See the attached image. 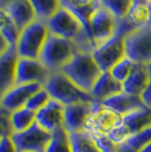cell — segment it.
I'll use <instances>...</instances> for the list:
<instances>
[{
    "label": "cell",
    "mask_w": 151,
    "mask_h": 152,
    "mask_svg": "<svg viewBox=\"0 0 151 152\" xmlns=\"http://www.w3.org/2000/svg\"><path fill=\"white\" fill-rule=\"evenodd\" d=\"M47 26L50 34L75 42L83 52H92L95 50V45L81 20L66 8H60L47 22Z\"/></svg>",
    "instance_id": "6da1fadb"
},
{
    "label": "cell",
    "mask_w": 151,
    "mask_h": 152,
    "mask_svg": "<svg viewBox=\"0 0 151 152\" xmlns=\"http://www.w3.org/2000/svg\"><path fill=\"white\" fill-rule=\"evenodd\" d=\"M60 72L67 76L77 88L86 93L91 92L102 73L95 58L92 57V52H78L67 65L64 66Z\"/></svg>",
    "instance_id": "7a4b0ae2"
},
{
    "label": "cell",
    "mask_w": 151,
    "mask_h": 152,
    "mask_svg": "<svg viewBox=\"0 0 151 152\" xmlns=\"http://www.w3.org/2000/svg\"><path fill=\"white\" fill-rule=\"evenodd\" d=\"M78 52L83 51L75 42L49 34L41 52L40 60L51 73H55L60 72Z\"/></svg>",
    "instance_id": "3957f363"
},
{
    "label": "cell",
    "mask_w": 151,
    "mask_h": 152,
    "mask_svg": "<svg viewBox=\"0 0 151 152\" xmlns=\"http://www.w3.org/2000/svg\"><path fill=\"white\" fill-rule=\"evenodd\" d=\"M47 23L35 19L19 32L18 40L15 45L19 58L40 59L41 52L49 37Z\"/></svg>",
    "instance_id": "277c9868"
},
{
    "label": "cell",
    "mask_w": 151,
    "mask_h": 152,
    "mask_svg": "<svg viewBox=\"0 0 151 152\" xmlns=\"http://www.w3.org/2000/svg\"><path fill=\"white\" fill-rule=\"evenodd\" d=\"M43 88L47 90L51 99L60 102L63 106H69L78 102L95 101L90 93L77 88L62 72L51 73Z\"/></svg>",
    "instance_id": "5b68a950"
},
{
    "label": "cell",
    "mask_w": 151,
    "mask_h": 152,
    "mask_svg": "<svg viewBox=\"0 0 151 152\" xmlns=\"http://www.w3.org/2000/svg\"><path fill=\"white\" fill-rule=\"evenodd\" d=\"M123 116L106 107L101 102L93 101L84 129L90 135H108L122 123Z\"/></svg>",
    "instance_id": "8992f818"
},
{
    "label": "cell",
    "mask_w": 151,
    "mask_h": 152,
    "mask_svg": "<svg viewBox=\"0 0 151 152\" xmlns=\"http://www.w3.org/2000/svg\"><path fill=\"white\" fill-rule=\"evenodd\" d=\"M118 31V18L102 6L89 19V37L95 49L114 38Z\"/></svg>",
    "instance_id": "52a82bcc"
},
{
    "label": "cell",
    "mask_w": 151,
    "mask_h": 152,
    "mask_svg": "<svg viewBox=\"0 0 151 152\" xmlns=\"http://www.w3.org/2000/svg\"><path fill=\"white\" fill-rule=\"evenodd\" d=\"M92 57L95 58L101 72H110L116 64L127 57L125 37L117 32L114 38L92 51Z\"/></svg>",
    "instance_id": "ba28073f"
},
{
    "label": "cell",
    "mask_w": 151,
    "mask_h": 152,
    "mask_svg": "<svg viewBox=\"0 0 151 152\" xmlns=\"http://www.w3.org/2000/svg\"><path fill=\"white\" fill-rule=\"evenodd\" d=\"M126 56L134 63L151 64V23L125 37Z\"/></svg>",
    "instance_id": "9c48e42d"
},
{
    "label": "cell",
    "mask_w": 151,
    "mask_h": 152,
    "mask_svg": "<svg viewBox=\"0 0 151 152\" xmlns=\"http://www.w3.org/2000/svg\"><path fill=\"white\" fill-rule=\"evenodd\" d=\"M10 136L17 152H45L50 142L51 133L34 123L26 131L13 133Z\"/></svg>",
    "instance_id": "30bf717a"
},
{
    "label": "cell",
    "mask_w": 151,
    "mask_h": 152,
    "mask_svg": "<svg viewBox=\"0 0 151 152\" xmlns=\"http://www.w3.org/2000/svg\"><path fill=\"white\" fill-rule=\"evenodd\" d=\"M51 72L40 59L19 58L16 65V84H40L43 86Z\"/></svg>",
    "instance_id": "8fae6325"
},
{
    "label": "cell",
    "mask_w": 151,
    "mask_h": 152,
    "mask_svg": "<svg viewBox=\"0 0 151 152\" xmlns=\"http://www.w3.org/2000/svg\"><path fill=\"white\" fill-rule=\"evenodd\" d=\"M151 23V7L148 1H134L125 17L118 19V33L127 37Z\"/></svg>",
    "instance_id": "7c38bea8"
},
{
    "label": "cell",
    "mask_w": 151,
    "mask_h": 152,
    "mask_svg": "<svg viewBox=\"0 0 151 152\" xmlns=\"http://www.w3.org/2000/svg\"><path fill=\"white\" fill-rule=\"evenodd\" d=\"M43 86L40 84H16L0 101V107L9 114L24 108L32 95Z\"/></svg>",
    "instance_id": "4fadbf2b"
},
{
    "label": "cell",
    "mask_w": 151,
    "mask_h": 152,
    "mask_svg": "<svg viewBox=\"0 0 151 152\" xmlns=\"http://www.w3.org/2000/svg\"><path fill=\"white\" fill-rule=\"evenodd\" d=\"M64 109L65 106L60 102L50 99V101L35 114V123L43 129L52 133L64 127Z\"/></svg>",
    "instance_id": "5bb4252c"
},
{
    "label": "cell",
    "mask_w": 151,
    "mask_h": 152,
    "mask_svg": "<svg viewBox=\"0 0 151 152\" xmlns=\"http://www.w3.org/2000/svg\"><path fill=\"white\" fill-rule=\"evenodd\" d=\"M18 55L12 47L0 57V101L7 92L16 85V65Z\"/></svg>",
    "instance_id": "9a60e30c"
},
{
    "label": "cell",
    "mask_w": 151,
    "mask_h": 152,
    "mask_svg": "<svg viewBox=\"0 0 151 152\" xmlns=\"http://www.w3.org/2000/svg\"><path fill=\"white\" fill-rule=\"evenodd\" d=\"M92 102H78L64 109V128L68 133L80 132L84 129V125L92 108Z\"/></svg>",
    "instance_id": "2e32d148"
},
{
    "label": "cell",
    "mask_w": 151,
    "mask_h": 152,
    "mask_svg": "<svg viewBox=\"0 0 151 152\" xmlns=\"http://www.w3.org/2000/svg\"><path fill=\"white\" fill-rule=\"evenodd\" d=\"M123 92V84L115 80L109 72H102L91 90L90 94L97 102H103L114 95Z\"/></svg>",
    "instance_id": "e0dca14e"
},
{
    "label": "cell",
    "mask_w": 151,
    "mask_h": 152,
    "mask_svg": "<svg viewBox=\"0 0 151 152\" xmlns=\"http://www.w3.org/2000/svg\"><path fill=\"white\" fill-rule=\"evenodd\" d=\"M64 8L73 13L81 20L89 35V19L92 14L102 7L101 0H60Z\"/></svg>",
    "instance_id": "ac0fdd59"
},
{
    "label": "cell",
    "mask_w": 151,
    "mask_h": 152,
    "mask_svg": "<svg viewBox=\"0 0 151 152\" xmlns=\"http://www.w3.org/2000/svg\"><path fill=\"white\" fill-rule=\"evenodd\" d=\"M5 10L13 18L19 31L37 19V15L30 0H13L5 8Z\"/></svg>",
    "instance_id": "d6986e66"
},
{
    "label": "cell",
    "mask_w": 151,
    "mask_h": 152,
    "mask_svg": "<svg viewBox=\"0 0 151 152\" xmlns=\"http://www.w3.org/2000/svg\"><path fill=\"white\" fill-rule=\"evenodd\" d=\"M101 103L105 104L106 107L115 110L116 113H118L122 116H125V115L130 114L132 111H135L138 109L147 107L142 101L141 96L128 94L124 91L122 93H118V94L105 100Z\"/></svg>",
    "instance_id": "ffe728a7"
},
{
    "label": "cell",
    "mask_w": 151,
    "mask_h": 152,
    "mask_svg": "<svg viewBox=\"0 0 151 152\" xmlns=\"http://www.w3.org/2000/svg\"><path fill=\"white\" fill-rule=\"evenodd\" d=\"M149 85V72L148 66L143 64H136L130 76L123 83V91L132 95L141 96Z\"/></svg>",
    "instance_id": "44dd1931"
},
{
    "label": "cell",
    "mask_w": 151,
    "mask_h": 152,
    "mask_svg": "<svg viewBox=\"0 0 151 152\" xmlns=\"http://www.w3.org/2000/svg\"><path fill=\"white\" fill-rule=\"evenodd\" d=\"M122 125L132 136L151 126V108L144 107L123 116Z\"/></svg>",
    "instance_id": "7402d4cb"
},
{
    "label": "cell",
    "mask_w": 151,
    "mask_h": 152,
    "mask_svg": "<svg viewBox=\"0 0 151 152\" xmlns=\"http://www.w3.org/2000/svg\"><path fill=\"white\" fill-rule=\"evenodd\" d=\"M9 121L13 133H21L26 131L35 123V114L27 108H21L9 115Z\"/></svg>",
    "instance_id": "603a6c76"
},
{
    "label": "cell",
    "mask_w": 151,
    "mask_h": 152,
    "mask_svg": "<svg viewBox=\"0 0 151 152\" xmlns=\"http://www.w3.org/2000/svg\"><path fill=\"white\" fill-rule=\"evenodd\" d=\"M35 12L37 19L47 23L55 14L63 8L60 0H30Z\"/></svg>",
    "instance_id": "cb8c5ba5"
},
{
    "label": "cell",
    "mask_w": 151,
    "mask_h": 152,
    "mask_svg": "<svg viewBox=\"0 0 151 152\" xmlns=\"http://www.w3.org/2000/svg\"><path fill=\"white\" fill-rule=\"evenodd\" d=\"M72 152H101L93 139L85 131L69 133Z\"/></svg>",
    "instance_id": "d4e9b609"
},
{
    "label": "cell",
    "mask_w": 151,
    "mask_h": 152,
    "mask_svg": "<svg viewBox=\"0 0 151 152\" xmlns=\"http://www.w3.org/2000/svg\"><path fill=\"white\" fill-rule=\"evenodd\" d=\"M19 28L5 9H0V33L5 37L9 45L15 47L19 35Z\"/></svg>",
    "instance_id": "484cf974"
},
{
    "label": "cell",
    "mask_w": 151,
    "mask_h": 152,
    "mask_svg": "<svg viewBox=\"0 0 151 152\" xmlns=\"http://www.w3.org/2000/svg\"><path fill=\"white\" fill-rule=\"evenodd\" d=\"M45 152H72L69 133L60 127L51 133V139Z\"/></svg>",
    "instance_id": "4316f807"
},
{
    "label": "cell",
    "mask_w": 151,
    "mask_h": 152,
    "mask_svg": "<svg viewBox=\"0 0 151 152\" xmlns=\"http://www.w3.org/2000/svg\"><path fill=\"white\" fill-rule=\"evenodd\" d=\"M102 6L107 8L116 18L125 17L132 6L133 0H101Z\"/></svg>",
    "instance_id": "83f0119b"
},
{
    "label": "cell",
    "mask_w": 151,
    "mask_h": 152,
    "mask_svg": "<svg viewBox=\"0 0 151 152\" xmlns=\"http://www.w3.org/2000/svg\"><path fill=\"white\" fill-rule=\"evenodd\" d=\"M134 66H135V63L133 61L132 59H130L128 57H125L124 59H122L119 63L116 64L109 73L111 74V76L115 80H117L118 82L123 84L125 82L126 78L130 76L131 72L134 68Z\"/></svg>",
    "instance_id": "f1b7e54d"
},
{
    "label": "cell",
    "mask_w": 151,
    "mask_h": 152,
    "mask_svg": "<svg viewBox=\"0 0 151 152\" xmlns=\"http://www.w3.org/2000/svg\"><path fill=\"white\" fill-rule=\"evenodd\" d=\"M151 143V126L145 128L139 133L133 134L130 139L126 141V145L133 149L134 151H141L144 146Z\"/></svg>",
    "instance_id": "f546056e"
},
{
    "label": "cell",
    "mask_w": 151,
    "mask_h": 152,
    "mask_svg": "<svg viewBox=\"0 0 151 152\" xmlns=\"http://www.w3.org/2000/svg\"><path fill=\"white\" fill-rule=\"evenodd\" d=\"M50 95L47 92V90L42 88L30 98V100L25 104V108L33 111L34 114H37L40 109H42L48 102L50 101Z\"/></svg>",
    "instance_id": "4dcf8cb0"
},
{
    "label": "cell",
    "mask_w": 151,
    "mask_h": 152,
    "mask_svg": "<svg viewBox=\"0 0 151 152\" xmlns=\"http://www.w3.org/2000/svg\"><path fill=\"white\" fill-rule=\"evenodd\" d=\"M95 142L101 152H117L118 145H116L108 135H90Z\"/></svg>",
    "instance_id": "1f68e13d"
},
{
    "label": "cell",
    "mask_w": 151,
    "mask_h": 152,
    "mask_svg": "<svg viewBox=\"0 0 151 152\" xmlns=\"http://www.w3.org/2000/svg\"><path fill=\"white\" fill-rule=\"evenodd\" d=\"M9 113L0 107V140L6 135H12V126L9 121Z\"/></svg>",
    "instance_id": "d6a6232c"
},
{
    "label": "cell",
    "mask_w": 151,
    "mask_h": 152,
    "mask_svg": "<svg viewBox=\"0 0 151 152\" xmlns=\"http://www.w3.org/2000/svg\"><path fill=\"white\" fill-rule=\"evenodd\" d=\"M0 152H17L10 135H6L0 140Z\"/></svg>",
    "instance_id": "836d02e7"
},
{
    "label": "cell",
    "mask_w": 151,
    "mask_h": 152,
    "mask_svg": "<svg viewBox=\"0 0 151 152\" xmlns=\"http://www.w3.org/2000/svg\"><path fill=\"white\" fill-rule=\"evenodd\" d=\"M148 66V72H149V85L143 92V94L141 95V99L147 107L151 108V64L147 65Z\"/></svg>",
    "instance_id": "e575fe53"
},
{
    "label": "cell",
    "mask_w": 151,
    "mask_h": 152,
    "mask_svg": "<svg viewBox=\"0 0 151 152\" xmlns=\"http://www.w3.org/2000/svg\"><path fill=\"white\" fill-rule=\"evenodd\" d=\"M10 48H12V45H9V42L5 39V37L0 33V57H1L4 53H6Z\"/></svg>",
    "instance_id": "d590c367"
},
{
    "label": "cell",
    "mask_w": 151,
    "mask_h": 152,
    "mask_svg": "<svg viewBox=\"0 0 151 152\" xmlns=\"http://www.w3.org/2000/svg\"><path fill=\"white\" fill-rule=\"evenodd\" d=\"M117 152H136V151H134L133 149L128 148V146L126 145V144H122V145H118Z\"/></svg>",
    "instance_id": "8d00e7d4"
},
{
    "label": "cell",
    "mask_w": 151,
    "mask_h": 152,
    "mask_svg": "<svg viewBox=\"0 0 151 152\" xmlns=\"http://www.w3.org/2000/svg\"><path fill=\"white\" fill-rule=\"evenodd\" d=\"M13 0H0V9H5Z\"/></svg>",
    "instance_id": "74e56055"
},
{
    "label": "cell",
    "mask_w": 151,
    "mask_h": 152,
    "mask_svg": "<svg viewBox=\"0 0 151 152\" xmlns=\"http://www.w3.org/2000/svg\"><path fill=\"white\" fill-rule=\"evenodd\" d=\"M139 152H151V143H149L147 146H144L141 151H139Z\"/></svg>",
    "instance_id": "f35d334b"
},
{
    "label": "cell",
    "mask_w": 151,
    "mask_h": 152,
    "mask_svg": "<svg viewBox=\"0 0 151 152\" xmlns=\"http://www.w3.org/2000/svg\"><path fill=\"white\" fill-rule=\"evenodd\" d=\"M134 1H147V0H133V2Z\"/></svg>",
    "instance_id": "ab89813d"
},
{
    "label": "cell",
    "mask_w": 151,
    "mask_h": 152,
    "mask_svg": "<svg viewBox=\"0 0 151 152\" xmlns=\"http://www.w3.org/2000/svg\"><path fill=\"white\" fill-rule=\"evenodd\" d=\"M147 1H148V2H149V4H151V0H147Z\"/></svg>",
    "instance_id": "60d3db41"
},
{
    "label": "cell",
    "mask_w": 151,
    "mask_h": 152,
    "mask_svg": "<svg viewBox=\"0 0 151 152\" xmlns=\"http://www.w3.org/2000/svg\"><path fill=\"white\" fill-rule=\"evenodd\" d=\"M150 7H151V4H150Z\"/></svg>",
    "instance_id": "b9f144b4"
}]
</instances>
